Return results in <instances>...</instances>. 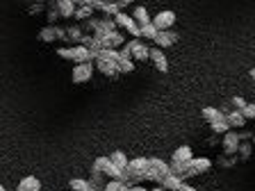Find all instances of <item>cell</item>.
Segmentation results:
<instances>
[{
  "label": "cell",
  "mask_w": 255,
  "mask_h": 191,
  "mask_svg": "<svg viewBox=\"0 0 255 191\" xmlns=\"http://www.w3.org/2000/svg\"><path fill=\"white\" fill-rule=\"evenodd\" d=\"M212 169V159L210 157H194L187 164V178H194V175H201V173H207Z\"/></svg>",
  "instance_id": "3957f363"
},
{
  "label": "cell",
  "mask_w": 255,
  "mask_h": 191,
  "mask_svg": "<svg viewBox=\"0 0 255 191\" xmlns=\"http://www.w3.org/2000/svg\"><path fill=\"white\" fill-rule=\"evenodd\" d=\"M178 41V32H173V30H166V32H159L157 34V39H155V46L157 48H171L173 43Z\"/></svg>",
  "instance_id": "7c38bea8"
},
{
  "label": "cell",
  "mask_w": 255,
  "mask_h": 191,
  "mask_svg": "<svg viewBox=\"0 0 255 191\" xmlns=\"http://www.w3.org/2000/svg\"><path fill=\"white\" fill-rule=\"evenodd\" d=\"M69 185H71V189L73 191H96L94 185H91L89 180H85V178H73Z\"/></svg>",
  "instance_id": "cb8c5ba5"
},
{
  "label": "cell",
  "mask_w": 255,
  "mask_h": 191,
  "mask_svg": "<svg viewBox=\"0 0 255 191\" xmlns=\"http://www.w3.org/2000/svg\"><path fill=\"white\" fill-rule=\"evenodd\" d=\"M251 143H255V137H253V141H251Z\"/></svg>",
  "instance_id": "f6af8a7d"
},
{
  "label": "cell",
  "mask_w": 255,
  "mask_h": 191,
  "mask_svg": "<svg viewBox=\"0 0 255 191\" xmlns=\"http://www.w3.org/2000/svg\"><path fill=\"white\" fill-rule=\"evenodd\" d=\"M96 69L101 71L103 75H107V78H117V75H119V66H117V62H107V59H96Z\"/></svg>",
  "instance_id": "5bb4252c"
},
{
  "label": "cell",
  "mask_w": 255,
  "mask_h": 191,
  "mask_svg": "<svg viewBox=\"0 0 255 191\" xmlns=\"http://www.w3.org/2000/svg\"><path fill=\"white\" fill-rule=\"evenodd\" d=\"M185 189H187V191H198V189H194L191 185H185Z\"/></svg>",
  "instance_id": "60d3db41"
},
{
  "label": "cell",
  "mask_w": 255,
  "mask_h": 191,
  "mask_svg": "<svg viewBox=\"0 0 255 191\" xmlns=\"http://www.w3.org/2000/svg\"><path fill=\"white\" fill-rule=\"evenodd\" d=\"M246 105H249V102H246L242 96H235V98H230V107H233L235 111H244Z\"/></svg>",
  "instance_id": "e575fe53"
},
{
  "label": "cell",
  "mask_w": 255,
  "mask_h": 191,
  "mask_svg": "<svg viewBox=\"0 0 255 191\" xmlns=\"http://www.w3.org/2000/svg\"><path fill=\"white\" fill-rule=\"evenodd\" d=\"M114 21H117V25H119V27H123V30L130 32V34H132L134 39L141 37V27H139V23L134 21L132 16H128V14H123V11H121V14H119L117 18H114Z\"/></svg>",
  "instance_id": "8992f818"
},
{
  "label": "cell",
  "mask_w": 255,
  "mask_h": 191,
  "mask_svg": "<svg viewBox=\"0 0 255 191\" xmlns=\"http://www.w3.org/2000/svg\"><path fill=\"white\" fill-rule=\"evenodd\" d=\"M128 46L132 50V59H137V62L150 59V50H153V48H148V43H143L141 39H132V41H128Z\"/></svg>",
  "instance_id": "52a82bcc"
},
{
  "label": "cell",
  "mask_w": 255,
  "mask_h": 191,
  "mask_svg": "<svg viewBox=\"0 0 255 191\" xmlns=\"http://www.w3.org/2000/svg\"><path fill=\"white\" fill-rule=\"evenodd\" d=\"M146 173H148V157H134V159H130V164H128V175H130L132 187L146 180Z\"/></svg>",
  "instance_id": "7a4b0ae2"
},
{
  "label": "cell",
  "mask_w": 255,
  "mask_h": 191,
  "mask_svg": "<svg viewBox=\"0 0 255 191\" xmlns=\"http://www.w3.org/2000/svg\"><path fill=\"white\" fill-rule=\"evenodd\" d=\"M59 14H62V18H73L75 16V2L73 0H59Z\"/></svg>",
  "instance_id": "44dd1931"
},
{
  "label": "cell",
  "mask_w": 255,
  "mask_h": 191,
  "mask_svg": "<svg viewBox=\"0 0 255 191\" xmlns=\"http://www.w3.org/2000/svg\"><path fill=\"white\" fill-rule=\"evenodd\" d=\"M242 114H244V118H246V121H251V118H255V102H249V105H246V109L242 111Z\"/></svg>",
  "instance_id": "d590c367"
},
{
  "label": "cell",
  "mask_w": 255,
  "mask_h": 191,
  "mask_svg": "<svg viewBox=\"0 0 255 191\" xmlns=\"http://www.w3.org/2000/svg\"><path fill=\"white\" fill-rule=\"evenodd\" d=\"M182 185H185V180L171 173V175H166L164 180H162V185H159V187H164L166 191H178V189H182Z\"/></svg>",
  "instance_id": "d6986e66"
},
{
  "label": "cell",
  "mask_w": 255,
  "mask_h": 191,
  "mask_svg": "<svg viewBox=\"0 0 255 191\" xmlns=\"http://www.w3.org/2000/svg\"><path fill=\"white\" fill-rule=\"evenodd\" d=\"M57 55L62 59H71L75 64H85V62H94V55L89 53V48L85 46H66V48H57Z\"/></svg>",
  "instance_id": "6da1fadb"
},
{
  "label": "cell",
  "mask_w": 255,
  "mask_h": 191,
  "mask_svg": "<svg viewBox=\"0 0 255 191\" xmlns=\"http://www.w3.org/2000/svg\"><path fill=\"white\" fill-rule=\"evenodd\" d=\"M16 191H41V182H39V178H34V175H25V178L18 182Z\"/></svg>",
  "instance_id": "9a60e30c"
},
{
  "label": "cell",
  "mask_w": 255,
  "mask_h": 191,
  "mask_svg": "<svg viewBox=\"0 0 255 191\" xmlns=\"http://www.w3.org/2000/svg\"><path fill=\"white\" fill-rule=\"evenodd\" d=\"M223 118H226V114L221 109H217V107H203V121H207L210 125L217 121H223Z\"/></svg>",
  "instance_id": "2e32d148"
},
{
  "label": "cell",
  "mask_w": 255,
  "mask_h": 191,
  "mask_svg": "<svg viewBox=\"0 0 255 191\" xmlns=\"http://www.w3.org/2000/svg\"><path fill=\"white\" fill-rule=\"evenodd\" d=\"M251 80L255 82V69H251Z\"/></svg>",
  "instance_id": "b9f144b4"
},
{
  "label": "cell",
  "mask_w": 255,
  "mask_h": 191,
  "mask_svg": "<svg viewBox=\"0 0 255 191\" xmlns=\"http://www.w3.org/2000/svg\"><path fill=\"white\" fill-rule=\"evenodd\" d=\"M150 191H166V189H164V187H153Z\"/></svg>",
  "instance_id": "ab89813d"
},
{
  "label": "cell",
  "mask_w": 255,
  "mask_h": 191,
  "mask_svg": "<svg viewBox=\"0 0 255 191\" xmlns=\"http://www.w3.org/2000/svg\"><path fill=\"white\" fill-rule=\"evenodd\" d=\"M221 146H223V155H237V153H239V146H242V139H239V132L230 130L228 134H223Z\"/></svg>",
  "instance_id": "5b68a950"
},
{
  "label": "cell",
  "mask_w": 255,
  "mask_h": 191,
  "mask_svg": "<svg viewBox=\"0 0 255 191\" xmlns=\"http://www.w3.org/2000/svg\"><path fill=\"white\" fill-rule=\"evenodd\" d=\"M150 62H153L155 69L162 71V73H166V71H169V59H166V55H164V50H162V48L155 46L153 50H150Z\"/></svg>",
  "instance_id": "30bf717a"
},
{
  "label": "cell",
  "mask_w": 255,
  "mask_h": 191,
  "mask_svg": "<svg viewBox=\"0 0 255 191\" xmlns=\"http://www.w3.org/2000/svg\"><path fill=\"white\" fill-rule=\"evenodd\" d=\"M171 173L187 180V164H178V162H171Z\"/></svg>",
  "instance_id": "836d02e7"
},
{
  "label": "cell",
  "mask_w": 255,
  "mask_h": 191,
  "mask_svg": "<svg viewBox=\"0 0 255 191\" xmlns=\"http://www.w3.org/2000/svg\"><path fill=\"white\" fill-rule=\"evenodd\" d=\"M48 23H50V25H55V21H57V18H62V14H59V0H50V2H48Z\"/></svg>",
  "instance_id": "603a6c76"
},
{
  "label": "cell",
  "mask_w": 255,
  "mask_h": 191,
  "mask_svg": "<svg viewBox=\"0 0 255 191\" xmlns=\"http://www.w3.org/2000/svg\"><path fill=\"white\" fill-rule=\"evenodd\" d=\"M103 191H130V187H128L126 182H121V180H110Z\"/></svg>",
  "instance_id": "4dcf8cb0"
},
{
  "label": "cell",
  "mask_w": 255,
  "mask_h": 191,
  "mask_svg": "<svg viewBox=\"0 0 255 191\" xmlns=\"http://www.w3.org/2000/svg\"><path fill=\"white\" fill-rule=\"evenodd\" d=\"M226 121H228L230 130H233V127H237V130H242V127L246 125V118H244V114H242V111H235V109L226 114Z\"/></svg>",
  "instance_id": "ac0fdd59"
},
{
  "label": "cell",
  "mask_w": 255,
  "mask_h": 191,
  "mask_svg": "<svg viewBox=\"0 0 255 191\" xmlns=\"http://www.w3.org/2000/svg\"><path fill=\"white\" fill-rule=\"evenodd\" d=\"M178 191H187V189H185V185H182V189H178Z\"/></svg>",
  "instance_id": "7bdbcfd3"
},
{
  "label": "cell",
  "mask_w": 255,
  "mask_h": 191,
  "mask_svg": "<svg viewBox=\"0 0 255 191\" xmlns=\"http://www.w3.org/2000/svg\"><path fill=\"white\" fill-rule=\"evenodd\" d=\"M39 39H41V41H46V43L55 41V39H57V25H46V27H41V30H39Z\"/></svg>",
  "instance_id": "7402d4cb"
},
{
  "label": "cell",
  "mask_w": 255,
  "mask_h": 191,
  "mask_svg": "<svg viewBox=\"0 0 255 191\" xmlns=\"http://www.w3.org/2000/svg\"><path fill=\"white\" fill-rule=\"evenodd\" d=\"M117 66H119V73H132L134 71V62L130 57H119Z\"/></svg>",
  "instance_id": "484cf974"
},
{
  "label": "cell",
  "mask_w": 255,
  "mask_h": 191,
  "mask_svg": "<svg viewBox=\"0 0 255 191\" xmlns=\"http://www.w3.org/2000/svg\"><path fill=\"white\" fill-rule=\"evenodd\" d=\"M130 191H150V189H146V187H141V185H134V187H130Z\"/></svg>",
  "instance_id": "f35d334b"
},
{
  "label": "cell",
  "mask_w": 255,
  "mask_h": 191,
  "mask_svg": "<svg viewBox=\"0 0 255 191\" xmlns=\"http://www.w3.org/2000/svg\"><path fill=\"white\" fill-rule=\"evenodd\" d=\"M253 137L255 134L251 132V130H239V139H242V141H253Z\"/></svg>",
  "instance_id": "8d00e7d4"
},
{
  "label": "cell",
  "mask_w": 255,
  "mask_h": 191,
  "mask_svg": "<svg viewBox=\"0 0 255 191\" xmlns=\"http://www.w3.org/2000/svg\"><path fill=\"white\" fill-rule=\"evenodd\" d=\"M0 191H7V189H5V187H0Z\"/></svg>",
  "instance_id": "ee69618b"
},
{
  "label": "cell",
  "mask_w": 255,
  "mask_h": 191,
  "mask_svg": "<svg viewBox=\"0 0 255 191\" xmlns=\"http://www.w3.org/2000/svg\"><path fill=\"white\" fill-rule=\"evenodd\" d=\"M101 43H103V48H114V50H117L119 46H126V37H123L121 32H112V34H107V37H103L101 39Z\"/></svg>",
  "instance_id": "4fadbf2b"
},
{
  "label": "cell",
  "mask_w": 255,
  "mask_h": 191,
  "mask_svg": "<svg viewBox=\"0 0 255 191\" xmlns=\"http://www.w3.org/2000/svg\"><path fill=\"white\" fill-rule=\"evenodd\" d=\"M119 57H121V53L114 48H103L101 55H98V59H107V62H119Z\"/></svg>",
  "instance_id": "4316f807"
},
{
  "label": "cell",
  "mask_w": 255,
  "mask_h": 191,
  "mask_svg": "<svg viewBox=\"0 0 255 191\" xmlns=\"http://www.w3.org/2000/svg\"><path fill=\"white\" fill-rule=\"evenodd\" d=\"M66 32H69V41H75V46H80L82 39H85V30H82L80 25H69Z\"/></svg>",
  "instance_id": "d4e9b609"
},
{
  "label": "cell",
  "mask_w": 255,
  "mask_h": 191,
  "mask_svg": "<svg viewBox=\"0 0 255 191\" xmlns=\"http://www.w3.org/2000/svg\"><path fill=\"white\" fill-rule=\"evenodd\" d=\"M237 155H219V166H223V169H230V166H235V162H237Z\"/></svg>",
  "instance_id": "d6a6232c"
},
{
  "label": "cell",
  "mask_w": 255,
  "mask_h": 191,
  "mask_svg": "<svg viewBox=\"0 0 255 191\" xmlns=\"http://www.w3.org/2000/svg\"><path fill=\"white\" fill-rule=\"evenodd\" d=\"M173 23H175V11H171V9H166V11H159V14L153 18V25L157 27L159 32H166V30H171V27H173Z\"/></svg>",
  "instance_id": "ba28073f"
},
{
  "label": "cell",
  "mask_w": 255,
  "mask_h": 191,
  "mask_svg": "<svg viewBox=\"0 0 255 191\" xmlns=\"http://www.w3.org/2000/svg\"><path fill=\"white\" fill-rule=\"evenodd\" d=\"M110 159H112V164L119 166L121 171H126V169H128V164H130V159L126 157V153H123V150H114V153L110 155Z\"/></svg>",
  "instance_id": "ffe728a7"
},
{
  "label": "cell",
  "mask_w": 255,
  "mask_h": 191,
  "mask_svg": "<svg viewBox=\"0 0 255 191\" xmlns=\"http://www.w3.org/2000/svg\"><path fill=\"white\" fill-rule=\"evenodd\" d=\"M157 34H159V30L153 25V23H150V25H143V27H141V37L150 39V41H155V39H157Z\"/></svg>",
  "instance_id": "1f68e13d"
},
{
  "label": "cell",
  "mask_w": 255,
  "mask_h": 191,
  "mask_svg": "<svg viewBox=\"0 0 255 191\" xmlns=\"http://www.w3.org/2000/svg\"><path fill=\"white\" fill-rule=\"evenodd\" d=\"M191 159H194L191 146H180V148H175L173 155H171V162H178V164H189Z\"/></svg>",
  "instance_id": "8fae6325"
},
{
  "label": "cell",
  "mask_w": 255,
  "mask_h": 191,
  "mask_svg": "<svg viewBox=\"0 0 255 191\" xmlns=\"http://www.w3.org/2000/svg\"><path fill=\"white\" fill-rule=\"evenodd\" d=\"M251 153H253V143H251V141H242L237 157L242 159V162H246V159H251Z\"/></svg>",
  "instance_id": "83f0119b"
},
{
  "label": "cell",
  "mask_w": 255,
  "mask_h": 191,
  "mask_svg": "<svg viewBox=\"0 0 255 191\" xmlns=\"http://www.w3.org/2000/svg\"><path fill=\"white\" fill-rule=\"evenodd\" d=\"M91 75H94V62H85V64H75L71 78H73L75 85H82V82H89Z\"/></svg>",
  "instance_id": "277c9868"
},
{
  "label": "cell",
  "mask_w": 255,
  "mask_h": 191,
  "mask_svg": "<svg viewBox=\"0 0 255 191\" xmlns=\"http://www.w3.org/2000/svg\"><path fill=\"white\" fill-rule=\"evenodd\" d=\"M132 18L139 23V27H143V25H150L153 23V18H150V14H148V9L146 7H134V11H132Z\"/></svg>",
  "instance_id": "e0dca14e"
},
{
  "label": "cell",
  "mask_w": 255,
  "mask_h": 191,
  "mask_svg": "<svg viewBox=\"0 0 255 191\" xmlns=\"http://www.w3.org/2000/svg\"><path fill=\"white\" fill-rule=\"evenodd\" d=\"M148 169L159 175V185H162V180H164L166 175H171V164H166L164 159H159V157H148Z\"/></svg>",
  "instance_id": "9c48e42d"
},
{
  "label": "cell",
  "mask_w": 255,
  "mask_h": 191,
  "mask_svg": "<svg viewBox=\"0 0 255 191\" xmlns=\"http://www.w3.org/2000/svg\"><path fill=\"white\" fill-rule=\"evenodd\" d=\"M43 7H46L43 2H34V5L30 7V14H39V11H43Z\"/></svg>",
  "instance_id": "74e56055"
},
{
  "label": "cell",
  "mask_w": 255,
  "mask_h": 191,
  "mask_svg": "<svg viewBox=\"0 0 255 191\" xmlns=\"http://www.w3.org/2000/svg\"><path fill=\"white\" fill-rule=\"evenodd\" d=\"M110 164H112L110 157H96V159H94V166H91V171H98V173L105 175V171H107V166H110Z\"/></svg>",
  "instance_id": "f1b7e54d"
},
{
  "label": "cell",
  "mask_w": 255,
  "mask_h": 191,
  "mask_svg": "<svg viewBox=\"0 0 255 191\" xmlns=\"http://www.w3.org/2000/svg\"><path fill=\"white\" fill-rule=\"evenodd\" d=\"M210 127H212V132H214V134H221V137H223V134H228V132H230V125H228V121H226V118H223V121L212 123Z\"/></svg>",
  "instance_id": "f546056e"
}]
</instances>
